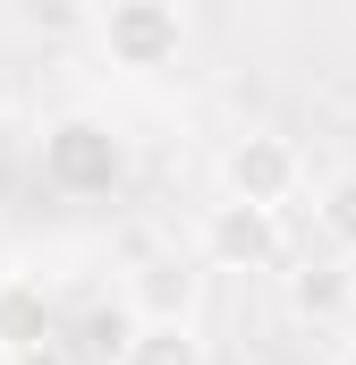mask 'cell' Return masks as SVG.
Returning <instances> with one entry per match:
<instances>
[{
  "instance_id": "obj_3",
  "label": "cell",
  "mask_w": 356,
  "mask_h": 365,
  "mask_svg": "<svg viewBox=\"0 0 356 365\" xmlns=\"http://www.w3.org/2000/svg\"><path fill=\"white\" fill-rule=\"evenodd\" d=\"M102 51H110V68H127V77L178 68V51H187L178 0H110V9H102Z\"/></svg>"
},
{
  "instance_id": "obj_2",
  "label": "cell",
  "mask_w": 356,
  "mask_h": 365,
  "mask_svg": "<svg viewBox=\"0 0 356 365\" xmlns=\"http://www.w3.org/2000/svg\"><path fill=\"white\" fill-rule=\"evenodd\" d=\"M204 264L212 272H280L288 264V221H280V204H238V195H221L212 212H204Z\"/></svg>"
},
{
  "instance_id": "obj_8",
  "label": "cell",
  "mask_w": 356,
  "mask_h": 365,
  "mask_svg": "<svg viewBox=\"0 0 356 365\" xmlns=\"http://www.w3.org/2000/svg\"><path fill=\"white\" fill-rule=\"evenodd\" d=\"M314 230H323L340 255H356V170H331V179H323V195H314Z\"/></svg>"
},
{
  "instance_id": "obj_7",
  "label": "cell",
  "mask_w": 356,
  "mask_h": 365,
  "mask_svg": "<svg viewBox=\"0 0 356 365\" xmlns=\"http://www.w3.org/2000/svg\"><path fill=\"white\" fill-rule=\"evenodd\" d=\"M34 340H51V289L26 280V272H9L0 280V357H17Z\"/></svg>"
},
{
  "instance_id": "obj_10",
  "label": "cell",
  "mask_w": 356,
  "mask_h": 365,
  "mask_svg": "<svg viewBox=\"0 0 356 365\" xmlns=\"http://www.w3.org/2000/svg\"><path fill=\"white\" fill-rule=\"evenodd\" d=\"M127 323H136V306H93V314H85V340H93V357H102V365L119 357V340H127Z\"/></svg>"
},
{
  "instance_id": "obj_4",
  "label": "cell",
  "mask_w": 356,
  "mask_h": 365,
  "mask_svg": "<svg viewBox=\"0 0 356 365\" xmlns=\"http://www.w3.org/2000/svg\"><path fill=\"white\" fill-rule=\"evenodd\" d=\"M297 187H305V153L271 128H246L221 153V195H238V204H288Z\"/></svg>"
},
{
  "instance_id": "obj_13",
  "label": "cell",
  "mask_w": 356,
  "mask_h": 365,
  "mask_svg": "<svg viewBox=\"0 0 356 365\" xmlns=\"http://www.w3.org/2000/svg\"><path fill=\"white\" fill-rule=\"evenodd\" d=\"M348 365H356V340H348Z\"/></svg>"
},
{
  "instance_id": "obj_5",
  "label": "cell",
  "mask_w": 356,
  "mask_h": 365,
  "mask_svg": "<svg viewBox=\"0 0 356 365\" xmlns=\"http://www.w3.org/2000/svg\"><path fill=\"white\" fill-rule=\"evenodd\" d=\"M110 365H212V349H204V331L187 314H136Z\"/></svg>"
},
{
  "instance_id": "obj_1",
  "label": "cell",
  "mask_w": 356,
  "mask_h": 365,
  "mask_svg": "<svg viewBox=\"0 0 356 365\" xmlns=\"http://www.w3.org/2000/svg\"><path fill=\"white\" fill-rule=\"evenodd\" d=\"M43 187L68 195V204L119 195V187H127V145L110 136V119H93V110L51 119V128H43Z\"/></svg>"
},
{
  "instance_id": "obj_12",
  "label": "cell",
  "mask_w": 356,
  "mask_h": 365,
  "mask_svg": "<svg viewBox=\"0 0 356 365\" xmlns=\"http://www.w3.org/2000/svg\"><path fill=\"white\" fill-rule=\"evenodd\" d=\"M9 272H17V264H9V247H0V280H9Z\"/></svg>"
},
{
  "instance_id": "obj_9",
  "label": "cell",
  "mask_w": 356,
  "mask_h": 365,
  "mask_svg": "<svg viewBox=\"0 0 356 365\" xmlns=\"http://www.w3.org/2000/svg\"><path fill=\"white\" fill-rule=\"evenodd\" d=\"M136 314H187V272H178V264H153L145 297H136Z\"/></svg>"
},
{
  "instance_id": "obj_6",
  "label": "cell",
  "mask_w": 356,
  "mask_h": 365,
  "mask_svg": "<svg viewBox=\"0 0 356 365\" xmlns=\"http://www.w3.org/2000/svg\"><path fill=\"white\" fill-rule=\"evenodd\" d=\"M288 306H297L305 323H340L356 306V255H314V264H297V272H288Z\"/></svg>"
},
{
  "instance_id": "obj_11",
  "label": "cell",
  "mask_w": 356,
  "mask_h": 365,
  "mask_svg": "<svg viewBox=\"0 0 356 365\" xmlns=\"http://www.w3.org/2000/svg\"><path fill=\"white\" fill-rule=\"evenodd\" d=\"M0 365H77L60 340H34V349H17V357H0Z\"/></svg>"
}]
</instances>
